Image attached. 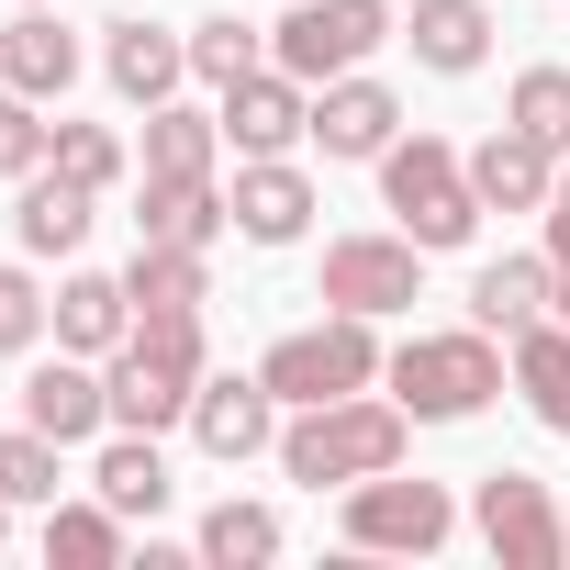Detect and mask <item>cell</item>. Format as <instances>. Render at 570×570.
Here are the masks:
<instances>
[{"label":"cell","instance_id":"1","mask_svg":"<svg viewBox=\"0 0 570 570\" xmlns=\"http://www.w3.org/2000/svg\"><path fill=\"white\" fill-rule=\"evenodd\" d=\"M403 448H414V414L392 403V392H347V403H303L292 425H279V470H292L303 492H347V481H370V470H403Z\"/></svg>","mask_w":570,"mask_h":570},{"label":"cell","instance_id":"2","mask_svg":"<svg viewBox=\"0 0 570 570\" xmlns=\"http://www.w3.org/2000/svg\"><path fill=\"white\" fill-rule=\"evenodd\" d=\"M202 314H146L112 358H101V381H112V425H146V436H168V425H190V392H202Z\"/></svg>","mask_w":570,"mask_h":570},{"label":"cell","instance_id":"3","mask_svg":"<svg viewBox=\"0 0 570 570\" xmlns=\"http://www.w3.org/2000/svg\"><path fill=\"white\" fill-rule=\"evenodd\" d=\"M381 202H392V224H403L425 257L481 235V190H470V157H459L448 135H392V146H381Z\"/></svg>","mask_w":570,"mask_h":570},{"label":"cell","instance_id":"4","mask_svg":"<svg viewBox=\"0 0 570 570\" xmlns=\"http://www.w3.org/2000/svg\"><path fill=\"white\" fill-rule=\"evenodd\" d=\"M503 370H514V358L492 347V325H459V336H403L381 381H392V403H403L414 425H470V414L503 392Z\"/></svg>","mask_w":570,"mask_h":570},{"label":"cell","instance_id":"5","mask_svg":"<svg viewBox=\"0 0 570 570\" xmlns=\"http://www.w3.org/2000/svg\"><path fill=\"white\" fill-rule=\"evenodd\" d=\"M381 370H392L381 325H370V314H336V303H325V325H292V336L257 358V381L292 403V414H303V403H347V392H370Z\"/></svg>","mask_w":570,"mask_h":570},{"label":"cell","instance_id":"6","mask_svg":"<svg viewBox=\"0 0 570 570\" xmlns=\"http://www.w3.org/2000/svg\"><path fill=\"white\" fill-rule=\"evenodd\" d=\"M392 35H403V23H392V0H292V12L268 23V68H292L303 90H325V79L370 68Z\"/></svg>","mask_w":570,"mask_h":570},{"label":"cell","instance_id":"7","mask_svg":"<svg viewBox=\"0 0 570 570\" xmlns=\"http://www.w3.org/2000/svg\"><path fill=\"white\" fill-rule=\"evenodd\" d=\"M347 548H392V559H436L459 537V492L448 481H403V470H370L347 481Z\"/></svg>","mask_w":570,"mask_h":570},{"label":"cell","instance_id":"8","mask_svg":"<svg viewBox=\"0 0 570 570\" xmlns=\"http://www.w3.org/2000/svg\"><path fill=\"white\" fill-rule=\"evenodd\" d=\"M470 525H481V548H492L503 570H559V559H570V514H559L548 481H525V470H481Z\"/></svg>","mask_w":570,"mask_h":570},{"label":"cell","instance_id":"9","mask_svg":"<svg viewBox=\"0 0 570 570\" xmlns=\"http://www.w3.org/2000/svg\"><path fill=\"white\" fill-rule=\"evenodd\" d=\"M414 292H425V246L414 235H336L325 246V303L336 314H414Z\"/></svg>","mask_w":570,"mask_h":570},{"label":"cell","instance_id":"10","mask_svg":"<svg viewBox=\"0 0 570 570\" xmlns=\"http://www.w3.org/2000/svg\"><path fill=\"white\" fill-rule=\"evenodd\" d=\"M213 112H224V146H235V157H292V146H314V90H303L292 68H246Z\"/></svg>","mask_w":570,"mask_h":570},{"label":"cell","instance_id":"11","mask_svg":"<svg viewBox=\"0 0 570 570\" xmlns=\"http://www.w3.org/2000/svg\"><path fill=\"white\" fill-rule=\"evenodd\" d=\"M190 436H202V459H257V448H279V392L246 370H202V392H190Z\"/></svg>","mask_w":570,"mask_h":570},{"label":"cell","instance_id":"12","mask_svg":"<svg viewBox=\"0 0 570 570\" xmlns=\"http://www.w3.org/2000/svg\"><path fill=\"white\" fill-rule=\"evenodd\" d=\"M23 425H46L57 448H90V436H112V381H101V358L57 347V358L23 381Z\"/></svg>","mask_w":570,"mask_h":570},{"label":"cell","instance_id":"13","mask_svg":"<svg viewBox=\"0 0 570 570\" xmlns=\"http://www.w3.org/2000/svg\"><path fill=\"white\" fill-rule=\"evenodd\" d=\"M224 202H235V235L246 246H303V224H314V179L292 157H246Z\"/></svg>","mask_w":570,"mask_h":570},{"label":"cell","instance_id":"14","mask_svg":"<svg viewBox=\"0 0 570 570\" xmlns=\"http://www.w3.org/2000/svg\"><path fill=\"white\" fill-rule=\"evenodd\" d=\"M101 79H112L135 112H157V101H179V90H190V35H168V23H112Z\"/></svg>","mask_w":570,"mask_h":570},{"label":"cell","instance_id":"15","mask_svg":"<svg viewBox=\"0 0 570 570\" xmlns=\"http://www.w3.org/2000/svg\"><path fill=\"white\" fill-rule=\"evenodd\" d=\"M392 135H403V101H392L370 68H347V79L314 90V146H325V157H381Z\"/></svg>","mask_w":570,"mask_h":570},{"label":"cell","instance_id":"16","mask_svg":"<svg viewBox=\"0 0 570 570\" xmlns=\"http://www.w3.org/2000/svg\"><path fill=\"white\" fill-rule=\"evenodd\" d=\"M470 190H481V213H548L559 157H548L525 124H503V135H481V146H470Z\"/></svg>","mask_w":570,"mask_h":570},{"label":"cell","instance_id":"17","mask_svg":"<svg viewBox=\"0 0 570 570\" xmlns=\"http://www.w3.org/2000/svg\"><path fill=\"white\" fill-rule=\"evenodd\" d=\"M79 79V35L46 12V0H23V23L0 35V90H23V101H68Z\"/></svg>","mask_w":570,"mask_h":570},{"label":"cell","instance_id":"18","mask_svg":"<svg viewBox=\"0 0 570 570\" xmlns=\"http://www.w3.org/2000/svg\"><path fill=\"white\" fill-rule=\"evenodd\" d=\"M90 224H101V190H79V179H57V168H35V179H23V213H12L23 257H79V246H90Z\"/></svg>","mask_w":570,"mask_h":570},{"label":"cell","instance_id":"19","mask_svg":"<svg viewBox=\"0 0 570 570\" xmlns=\"http://www.w3.org/2000/svg\"><path fill=\"white\" fill-rule=\"evenodd\" d=\"M213 246H157V235H135V257H124V292H135V325L146 314H202L213 303V268H202Z\"/></svg>","mask_w":570,"mask_h":570},{"label":"cell","instance_id":"20","mask_svg":"<svg viewBox=\"0 0 570 570\" xmlns=\"http://www.w3.org/2000/svg\"><path fill=\"white\" fill-rule=\"evenodd\" d=\"M124 336H135V292H124V279H101V268H68V279H57V347L112 358Z\"/></svg>","mask_w":570,"mask_h":570},{"label":"cell","instance_id":"21","mask_svg":"<svg viewBox=\"0 0 570 570\" xmlns=\"http://www.w3.org/2000/svg\"><path fill=\"white\" fill-rule=\"evenodd\" d=\"M90 492H101L112 514H146V525H157V514H168V459H157V436H146V425H112L101 459H90Z\"/></svg>","mask_w":570,"mask_h":570},{"label":"cell","instance_id":"22","mask_svg":"<svg viewBox=\"0 0 570 570\" xmlns=\"http://www.w3.org/2000/svg\"><path fill=\"white\" fill-rule=\"evenodd\" d=\"M503 358H514L525 414H537L548 436H570V325H559V314H537L525 336H503Z\"/></svg>","mask_w":570,"mask_h":570},{"label":"cell","instance_id":"23","mask_svg":"<svg viewBox=\"0 0 570 570\" xmlns=\"http://www.w3.org/2000/svg\"><path fill=\"white\" fill-rule=\"evenodd\" d=\"M548 303H559V257H492L470 279V325H492V336H525Z\"/></svg>","mask_w":570,"mask_h":570},{"label":"cell","instance_id":"24","mask_svg":"<svg viewBox=\"0 0 570 570\" xmlns=\"http://www.w3.org/2000/svg\"><path fill=\"white\" fill-rule=\"evenodd\" d=\"M403 46H414V68H436V79H470V68L492 57V12H481V0H414Z\"/></svg>","mask_w":570,"mask_h":570},{"label":"cell","instance_id":"25","mask_svg":"<svg viewBox=\"0 0 570 570\" xmlns=\"http://www.w3.org/2000/svg\"><path fill=\"white\" fill-rule=\"evenodd\" d=\"M213 157H224V112H202V101L146 112V179H213Z\"/></svg>","mask_w":570,"mask_h":570},{"label":"cell","instance_id":"26","mask_svg":"<svg viewBox=\"0 0 570 570\" xmlns=\"http://www.w3.org/2000/svg\"><path fill=\"white\" fill-rule=\"evenodd\" d=\"M135 235H157V246H213V235H235V202H224L213 179H146Z\"/></svg>","mask_w":570,"mask_h":570},{"label":"cell","instance_id":"27","mask_svg":"<svg viewBox=\"0 0 570 570\" xmlns=\"http://www.w3.org/2000/svg\"><path fill=\"white\" fill-rule=\"evenodd\" d=\"M124 525H135V514H112L101 492H90V503H46V559H57V570H112V559H124Z\"/></svg>","mask_w":570,"mask_h":570},{"label":"cell","instance_id":"28","mask_svg":"<svg viewBox=\"0 0 570 570\" xmlns=\"http://www.w3.org/2000/svg\"><path fill=\"white\" fill-rule=\"evenodd\" d=\"M190 548H202L213 570H268V559H279V514H268V503H235V492H224V503L202 514V537H190Z\"/></svg>","mask_w":570,"mask_h":570},{"label":"cell","instance_id":"29","mask_svg":"<svg viewBox=\"0 0 570 570\" xmlns=\"http://www.w3.org/2000/svg\"><path fill=\"white\" fill-rule=\"evenodd\" d=\"M246 68H268V35H257V23H235V12H213V23H190V79H202L213 101H224V90H235Z\"/></svg>","mask_w":570,"mask_h":570},{"label":"cell","instance_id":"30","mask_svg":"<svg viewBox=\"0 0 570 570\" xmlns=\"http://www.w3.org/2000/svg\"><path fill=\"white\" fill-rule=\"evenodd\" d=\"M57 459H68V448H57L46 425H12V436H0V492H12L23 514H46V503H68V492H57Z\"/></svg>","mask_w":570,"mask_h":570},{"label":"cell","instance_id":"31","mask_svg":"<svg viewBox=\"0 0 570 570\" xmlns=\"http://www.w3.org/2000/svg\"><path fill=\"white\" fill-rule=\"evenodd\" d=\"M46 168H57V179H79V190H124V135H112V124H57Z\"/></svg>","mask_w":570,"mask_h":570},{"label":"cell","instance_id":"32","mask_svg":"<svg viewBox=\"0 0 570 570\" xmlns=\"http://www.w3.org/2000/svg\"><path fill=\"white\" fill-rule=\"evenodd\" d=\"M503 124H525L548 157H570V68H525L514 101H503Z\"/></svg>","mask_w":570,"mask_h":570},{"label":"cell","instance_id":"33","mask_svg":"<svg viewBox=\"0 0 570 570\" xmlns=\"http://www.w3.org/2000/svg\"><path fill=\"white\" fill-rule=\"evenodd\" d=\"M46 146H57V124H46V101H23V90H0V179H35L46 168Z\"/></svg>","mask_w":570,"mask_h":570},{"label":"cell","instance_id":"34","mask_svg":"<svg viewBox=\"0 0 570 570\" xmlns=\"http://www.w3.org/2000/svg\"><path fill=\"white\" fill-rule=\"evenodd\" d=\"M46 325H57V303L35 292V268H0V358H23Z\"/></svg>","mask_w":570,"mask_h":570},{"label":"cell","instance_id":"35","mask_svg":"<svg viewBox=\"0 0 570 570\" xmlns=\"http://www.w3.org/2000/svg\"><path fill=\"white\" fill-rule=\"evenodd\" d=\"M548 257L570 268V157H559V190H548Z\"/></svg>","mask_w":570,"mask_h":570},{"label":"cell","instance_id":"36","mask_svg":"<svg viewBox=\"0 0 570 570\" xmlns=\"http://www.w3.org/2000/svg\"><path fill=\"white\" fill-rule=\"evenodd\" d=\"M12 514H23V503H12V492H0V548H12Z\"/></svg>","mask_w":570,"mask_h":570},{"label":"cell","instance_id":"37","mask_svg":"<svg viewBox=\"0 0 570 570\" xmlns=\"http://www.w3.org/2000/svg\"><path fill=\"white\" fill-rule=\"evenodd\" d=\"M548 314H559V325H570V268H559V303H548Z\"/></svg>","mask_w":570,"mask_h":570}]
</instances>
